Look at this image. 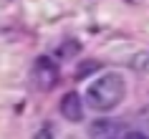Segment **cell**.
Instances as JSON below:
<instances>
[{
	"label": "cell",
	"mask_w": 149,
	"mask_h": 139,
	"mask_svg": "<svg viewBox=\"0 0 149 139\" xmlns=\"http://www.w3.org/2000/svg\"><path fill=\"white\" fill-rule=\"evenodd\" d=\"M126 94V81L119 71H104L101 76H96L86 89L84 101H88V106L96 111H111L121 104Z\"/></svg>",
	"instance_id": "1"
},
{
	"label": "cell",
	"mask_w": 149,
	"mask_h": 139,
	"mask_svg": "<svg viewBox=\"0 0 149 139\" xmlns=\"http://www.w3.org/2000/svg\"><path fill=\"white\" fill-rule=\"evenodd\" d=\"M58 78H61V73H58V63H56L53 58L38 56V58L33 61L31 81H33V86H36L38 91H51V89H56Z\"/></svg>",
	"instance_id": "2"
},
{
	"label": "cell",
	"mask_w": 149,
	"mask_h": 139,
	"mask_svg": "<svg viewBox=\"0 0 149 139\" xmlns=\"http://www.w3.org/2000/svg\"><path fill=\"white\" fill-rule=\"evenodd\" d=\"M58 109H61V116L66 119V122H71V124L84 122V99H81V94L68 91L61 99V106Z\"/></svg>",
	"instance_id": "3"
},
{
	"label": "cell",
	"mask_w": 149,
	"mask_h": 139,
	"mask_svg": "<svg viewBox=\"0 0 149 139\" xmlns=\"http://www.w3.org/2000/svg\"><path fill=\"white\" fill-rule=\"evenodd\" d=\"M88 137L91 139H116L119 137V124L114 119H96L88 126Z\"/></svg>",
	"instance_id": "4"
},
{
	"label": "cell",
	"mask_w": 149,
	"mask_h": 139,
	"mask_svg": "<svg viewBox=\"0 0 149 139\" xmlns=\"http://www.w3.org/2000/svg\"><path fill=\"white\" fill-rule=\"evenodd\" d=\"M79 51H81L79 41H63L61 46L56 48V58H58V61H68V58H73Z\"/></svg>",
	"instance_id": "5"
},
{
	"label": "cell",
	"mask_w": 149,
	"mask_h": 139,
	"mask_svg": "<svg viewBox=\"0 0 149 139\" xmlns=\"http://www.w3.org/2000/svg\"><path fill=\"white\" fill-rule=\"evenodd\" d=\"M132 68L136 73H149V51H141L132 58Z\"/></svg>",
	"instance_id": "6"
},
{
	"label": "cell",
	"mask_w": 149,
	"mask_h": 139,
	"mask_svg": "<svg viewBox=\"0 0 149 139\" xmlns=\"http://www.w3.org/2000/svg\"><path fill=\"white\" fill-rule=\"evenodd\" d=\"M124 139H149V134H144V131H126Z\"/></svg>",
	"instance_id": "7"
},
{
	"label": "cell",
	"mask_w": 149,
	"mask_h": 139,
	"mask_svg": "<svg viewBox=\"0 0 149 139\" xmlns=\"http://www.w3.org/2000/svg\"><path fill=\"white\" fill-rule=\"evenodd\" d=\"M33 139H53V134H51V129H48V126H43L40 131H36V137H33Z\"/></svg>",
	"instance_id": "8"
}]
</instances>
